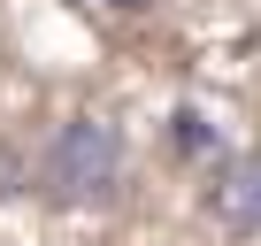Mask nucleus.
Segmentation results:
<instances>
[{
  "instance_id": "3",
  "label": "nucleus",
  "mask_w": 261,
  "mask_h": 246,
  "mask_svg": "<svg viewBox=\"0 0 261 246\" xmlns=\"http://www.w3.org/2000/svg\"><path fill=\"white\" fill-rule=\"evenodd\" d=\"M169 139H177V154H215V146H223L215 123H207L200 108H177V131H169Z\"/></svg>"
},
{
  "instance_id": "4",
  "label": "nucleus",
  "mask_w": 261,
  "mask_h": 246,
  "mask_svg": "<svg viewBox=\"0 0 261 246\" xmlns=\"http://www.w3.org/2000/svg\"><path fill=\"white\" fill-rule=\"evenodd\" d=\"M92 8H146V0H92Z\"/></svg>"
},
{
  "instance_id": "2",
  "label": "nucleus",
  "mask_w": 261,
  "mask_h": 246,
  "mask_svg": "<svg viewBox=\"0 0 261 246\" xmlns=\"http://www.w3.org/2000/svg\"><path fill=\"white\" fill-rule=\"evenodd\" d=\"M207 215L230 238H261V154H230L207 185Z\"/></svg>"
},
{
  "instance_id": "1",
  "label": "nucleus",
  "mask_w": 261,
  "mask_h": 246,
  "mask_svg": "<svg viewBox=\"0 0 261 246\" xmlns=\"http://www.w3.org/2000/svg\"><path fill=\"white\" fill-rule=\"evenodd\" d=\"M123 169H130V146H123L115 123L108 115H69L39 154V192L54 208H100V200L123 192Z\"/></svg>"
}]
</instances>
